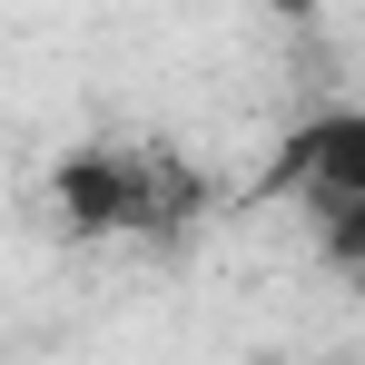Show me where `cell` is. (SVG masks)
<instances>
[{
  "mask_svg": "<svg viewBox=\"0 0 365 365\" xmlns=\"http://www.w3.org/2000/svg\"><path fill=\"white\" fill-rule=\"evenodd\" d=\"M267 187L297 197L306 217L326 227V247L346 257L356 227H365V119H356V109H316L306 128H287V148H277Z\"/></svg>",
  "mask_w": 365,
  "mask_h": 365,
  "instance_id": "obj_2",
  "label": "cell"
},
{
  "mask_svg": "<svg viewBox=\"0 0 365 365\" xmlns=\"http://www.w3.org/2000/svg\"><path fill=\"white\" fill-rule=\"evenodd\" d=\"M207 197H217L207 168L178 158L168 138H99L50 168V207L79 237H178L207 217Z\"/></svg>",
  "mask_w": 365,
  "mask_h": 365,
  "instance_id": "obj_1",
  "label": "cell"
}]
</instances>
